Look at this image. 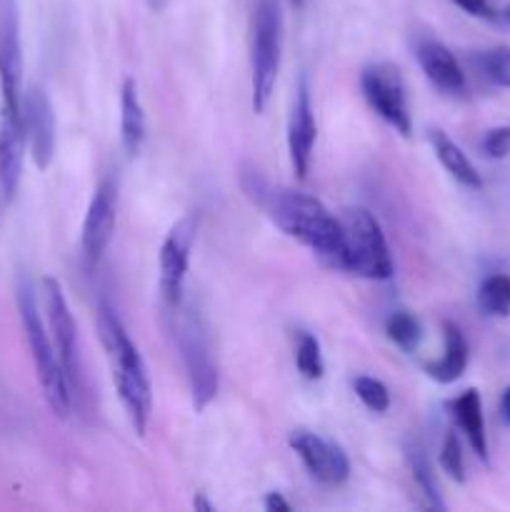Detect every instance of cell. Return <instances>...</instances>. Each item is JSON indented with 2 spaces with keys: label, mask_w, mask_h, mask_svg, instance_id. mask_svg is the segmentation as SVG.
Instances as JSON below:
<instances>
[{
  "label": "cell",
  "mask_w": 510,
  "mask_h": 512,
  "mask_svg": "<svg viewBox=\"0 0 510 512\" xmlns=\"http://www.w3.org/2000/svg\"><path fill=\"white\" fill-rule=\"evenodd\" d=\"M480 68L500 88H510V48H493L480 55Z\"/></svg>",
  "instance_id": "484cf974"
},
{
  "label": "cell",
  "mask_w": 510,
  "mask_h": 512,
  "mask_svg": "<svg viewBox=\"0 0 510 512\" xmlns=\"http://www.w3.org/2000/svg\"><path fill=\"white\" fill-rule=\"evenodd\" d=\"M23 108L0 105V198L10 203L18 193L25 155Z\"/></svg>",
  "instance_id": "4fadbf2b"
},
{
  "label": "cell",
  "mask_w": 510,
  "mask_h": 512,
  "mask_svg": "<svg viewBox=\"0 0 510 512\" xmlns=\"http://www.w3.org/2000/svg\"><path fill=\"white\" fill-rule=\"evenodd\" d=\"M170 310L175 313V338H178L180 355L188 370L193 405L198 413H203L218 395V365L213 360L208 328L198 310L183 308V300Z\"/></svg>",
  "instance_id": "277c9868"
},
{
  "label": "cell",
  "mask_w": 510,
  "mask_h": 512,
  "mask_svg": "<svg viewBox=\"0 0 510 512\" xmlns=\"http://www.w3.org/2000/svg\"><path fill=\"white\" fill-rule=\"evenodd\" d=\"M43 295H45V310H48V333L53 338L58 358L63 363L65 378H68L70 393L80 390L83 383V368H80L78 355V325H75L73 313L68 308L63 288L53 275L43 278Z\"/></svg>",
  "instance_id": "ba28073f"
},
{
  "label": "cell",
  "mask_w": 510,
  "mask_h": 512,
  "mask_svg": "<svg viewBox=\"0 0 510 512\" xmlns=\"http://www.w3.org/2000/svg\"><path fill=\"white\" fill-rule=\"evenodd\" d=\"M193 508H195V510H203V512H213V510H215V505H213V503H208V500H205V495L200 493V495H195Z\"/></svg>",
  "instance_id": "1f68e13d"
},
{
  "label": "cell",
  "mask_w": 510,
  "mask_h": 512,
  "mask_svg": "<svg viewBox=\"0 0 510 512\" xmlns=\"http://www.w3.org/2000/svg\"><path fill=\"white\" fill-rule=\"evenodd\" d=\"M295 365H298V373L305 380H320L325 373L323 353H320V343L315 335L300 333L298 345H295Z\"/></svg>",
  "instance_id": "cb8c5ba5"
},
{
  "label": "cell",
  "mask_w": 510,
  "mask_h": 512,
  "mask_svg": "<svg viewBox=\"0 0 510 512\" xmlns=\"http://www.w3.org/2000/svg\"><path fill=\"white\" fill-rule=\"evenodd\" d=\"M453 3L458 5L460 10H465L468 15H473V18H495V10L488 0H453Z\"/></svg>",
  "instance_id": "f1b7e54d"
},
{
  "label": "cell",
  "mask_w": 510,
  "mask_h": 512,
  "mask_svg": "<svg viewBox=\"0 0 510 512\" xmlns=\"http://www.w3.org/2000/svg\"><path fill=\"white\" fill-rule=\"evenodd\" d=\"M415 55H418V63L420 68H423L425 78H428L440 93L463 95L465 90H468L463 68H460V63L455 60V55L450 53V48H445L440 40H420Z\"/></svg>",
  "instance_id": "2e32d148"
},
{
  "label": "cell",
  "mask_w": 510,
  "mask_h": 512,
  "mask_svg": "<svg viewBox=\"0 0 510 512\" xmlns=\"http://www.w3.org/2000/svg\"><path fill=\"white\" fill-rule=\"evenodd\" d=\"M500 415H503L505 423H510V388H505L503 398H500Z\"/></svg>",
  "instance_id": "4dcf8cb0"
},
{
  "label": "cell",
  "mask_w": 510,
  "mask_h": 512,
  "mask_svg": "<svg viewBox=\"0 0 510 512\" xmlns=\"http://www.w3.org/2000/svg\"><path fill=\"white\" fill-rule=\"evenodd\" d=\"M410 470H413L415 490H418L420 498H423L420 505H423L425 510H445V503L440 500L438 493V485H435L433 470H430L428 458H425L420 450H413V453H410Z\"/></svg>",
  "instance_id": "7402d4cb"
},
{
  "label": "cell",
  "mask_w": 510,
  "mask_h": 512,
  "mask_svg": "<svg viewBox=\"0 0 510 512\" xmlns=\"http://www.w3.org/2000/svg\"><path fill=\"white\" fill-rule=\"evenodd\" d=\"M265 510L268 512H290V503L280 493H268V498H265Z\"/></svg>",
  "instance_id": "f546056e"
},
{
  "label": "cell",
  "mask_w": 510,
  "mask_h": 512,
  "mask_svg": "<svg viewBox=\"0 0 510 512\" xmlns=\"http://www.w3.org/2000/svg\"><path fill=\"white\" fill-rule=\"evenodd\" d=\"M120 140L130 158H135L145 143V110L135 78H125L120 90Z\"/></svg>",
  "instance_id": "ac0fdd59"
},
{
  "label": "cell",
  "mask_w": 510,
  "mask_h": 512,
  "mask_svg": "<svg viewBox=\"0 0 510 512\" xmlns=\"http://www.w3.org/2000/svg\"><path fill=\"white\" fill-rule=\"evenodd\" d=\"M440 468H443L455 483H465L463 448H460V440L455 433L445 435L443 445H440Z\"/></svg>",
  "instance_id": "4316f807"
},
{
  "label": "cell",
  "mask_w": 510,
  "mask_h": 512,
  "mask_svg": "<svg viewBox=\"0 0 510 512\" xmlns=\"http://www.w3.org/2000/svg\"><path fill=\"white\" fill-rule=\"evenodd\" d=\"M145 3H148L150 10H155V13H160V10H163L165 5H168V0H145Z\"/></svg>",
  "instance_id": "d6a6232c"
},
{
  "label": "cell",
  "mask_w": 510,
  "mask_h": 512,
  "mask_svg": "<svg viewBox=\"0 0 510 512\" xmlns=\"http://www.w3.org/2000/svg\"><path fill=\"white\" fill-rule=\"evenodd\" d=\"M500 18H503L505 23H510V5H505V8H503V13H500Z\"/></svg>",
  "instance_id": "836d02e7"
},
{
  "label": "cell",
  "mask_w": 510,
  "mask_h": 512,
  "mask_svg": "<svg viewBox=\"0 0 510 512\" xmlns=\"http://www.w3.org/2000/svg\"><path fill=\"white\" fill-rule=\"evenodd\" d=\"M360 90L378 118H383L395 133L410 138L413 118H410L408 95L400 70L390 63H375L360 73Z\"/></svg>",
  "instance_id": "52a82bcc"
},
{
  "label": "cell",
  "mask_w": 510,
  "mask_h": 512,
  "mask_svg": "<svg viewBox=\"0 0 510 512\" xmlns=\"http://www.w3.org/2000/svg\"><path fill=\"white\" fill-rule=\"evenodd\" d=\"M478 308L490 318H508L510 315V278L503 273L488 275L480 283Z\"/></svg>",
  "instance_id": "44dd1931"
},
{
  "label": "cell",
  "mask_w": 510,
  "mask_h": 512,
  "mask_svg": "<svg viewBox=\"0 0 510 512\" xmlns=\"http://www.w3.org/2000/svg\"><path fill=\"white\" fill-rule=\"evenodd\" d=\"M385 333H388V338L393 340L400 350H405V353H413L420 345V340H423L420 320L415 318V315L405 313V310H398V313L390 315L388 323H385Z\"/></svg>",
  "instance_id": "603a6c76"
},
{
  "label": "cell",
  "mask_w": 510,
  "mask_h": 512,
  "mask_svg": "<svg viewBox=\"0 0 510 512\" xmlns=\"http://www.w3.org/2000/svg\"><path fill=\"white\" fill-rule=\"evenodd\" d=\"M18 310L45 400H48L50 410L58 418H68L70 408H73V393H70L68 378H65L63 363H60L53 338H50L48 328H45L43 318L38 313V300H35L33 283L25 275L18 280Z\"/></svg>",
  "instance_id": "3957f363"
},
{
  "label": "cell",
  "mask_w": 510,
  "mask_h": 512,
  "mask_svg": "<svg viewBox=\"0 0 510 512\" xmlns=\"http://www.w3.org/2000/svg\"><path fill=\"white\" fill-rule=\"evenodd\" d=\"M315 115H313V103H310V90L308 85H298V93H295L293 110H290L288 120V155L290 165H293L295 175L300 180L308 178L310 160H313V148H315Z\"/></svg>",
  "instance_id": "9a60e30c"
},
{
  "label": "cell",
  "mask_w": 510,
  "mask_h": 512,
  "mask_svg": "<svg viewBox=\"0 0 510 512\" xmlns=\"http://www.w3.org/2000/svg\"><path fill=\"white\" fill-rule=\"evenodd\" d=\"M483 153L495 160L505 158L510 153V125H500V128H493L485 133Z\"/></svg>",
  "instance_id": "83f0119b"
},
{
  "label": "cell",
  "mask_w": 510,
  "mask_h": 512,
  "mask_svg": "<svg viewBox=\"0 0 510 512\" xmlns=\"http://www.w3.org/2000/svg\"><path fill=\"white\" fill-rule=\"evenodd\" d=\"M283 50V15L278 0H258L253 15V110L263 113L273 98Z\"/></svg>",
  "instance_id": "8992f818"
},
{
  "label": "cell",
  "mask_w": 510,
  "mask_h": 512,
  "mask_svg": "<svg viewBox=\"0 0 510 512\" xmlns=\"http://www.w3.org/2000/svg\"><path fill=\"white\" fill-rule=\"evenodd\" d=\"M345 270L365 280H390L395 273L388 240L378 218L365 208H348L343 215Z\"/></svg>",
  "instance_id": "5b68a950"
},
{
  "label": "cell",
  "mask_w": 510,
  "mask_h": 512,
  "mask_svg": "<svg viewBox=\"0 0 510 512\" xmlns=\"http://www.w3.org/2000/svg\"><path fill=\"white\" fill-rule=\"evenodd\" d=\"M98 333L103 340L105 355H108L115 390L128 413L130 425L135 433L145 435L150 425V413H153V388H150V375L143 355L130 340L128 330L120 323L115 310L105 303H100L98 308Z\"/></svg>",
  "instance_id": "7a4b0ae2"
},
{
  "label": "cell",
  "mask_w": 510,
  "mask_h": 512,
  "mask_svg": "<svg viewBox=\"0 0 510 512\" xmlns=\"http://www.w3.org/2000/svg\"><path fill=\"white\" fill-rule=\"evenodd\" d=\"M353 390L360 398V403L365 405L373 413H388L390 408V393L385 388V383H380L378 378H370V375H360L353 380Z\"/></svg>",
  "instance_id": "d4e9b609"
},
{
  "label": "cell",
  "mask_w": 510,
  "mask_h": 512,
  "mask_svg": "<svg viewBox=\"0 0 510 512\" xmlns=\"http://www.w3.org/2000/svg\"><path fill=\"white\" fill-rule=\"evenodd\" d=\"M443 338V358L425 365V373H428L435 383L450 385L455 383V380L463 378L465 368H468V343H465L463 330L455 323H443Z\"/></svg>",
  "instance_id": "d6986e66"
},
{
  "label": "cell",
  "mask_w": 510,
  "mask_h": 512,
  "mask_svg": "<svg viewBox=\"0 0 510 512\" xmlns=\"http://www.w3.org/2000/svg\"><path fill=\"white\" fill-rule=\"evenodd\" d=\"M290 3H293V5H295V8H298V10H300V8H303V5H305V0H290Z\"/></svg>",
  "instance_id": "e575fe53"
},
{
  "label": "cell",
  "mask_w": 510,
  "mask_h": 512,
  "mask_svg": "<svg viewBox=\"0 0 510 512\" xmlns=\"http://www.w3.org/2000/svg\"><path fill=\"white\" fill-rule=\"evenodd\" d=\"M250 178H253V185L245 183L248 195L285 235L303 243L328 268L345 270L348 248H345L343 223L335 220L318 198L300 193V190L270 188L258 173H253Z\"/></svg>",
  "instance_id": "6da1fadb"
},
{
  "label": "cell",
  "mask_w": 510,
  "mask_h": 512,
  "mask_svg": "<svg viewBox=\"0 0 510 512\" xmlns=\"http://www.w3.org/2000/svg\"><path fill=\"white\" fill-rule=\"evenodd\" d=\"M453 418L458 423L460 433L470 443L473 453L480 460L488 463V435H485V418H483V403H480V393L475 388L463 390L458 398L450 403Z\"/></svg>",
  "instance_id": "e0dca14e"
},
{
  "label": "cell",
  "mask_w": 510,
  "mask_h": 512,
  "mask_svg": "<svg viewBox=\"0 0 510 512\" xmlns=\"http://www.w3.org/2000/svg\"><path fill=\"white\" fill-rule=\"evenodd\" d=\"M115 183L113 180H103L95 188L93 198H90L88 213L83 220V255L88 263H98L103 258L105 248L110 245L115 233Z\"/></svg>",
  "instance_id": "5bb4252c"
},
{
  "label": "cell",
  "mask_w": 510,
  "mask_h": 512,
  "mask_svg": "<svg viewBox=\"0 0 510 512\" xmlns=\"http://www.w3.org/2000/svg\"><path fill=\"white\" fill-rule=\"evenodd\" d=\"M23 123L35 168L48 170L55 158V113L48 93L40 85L23 93Z\"/></svg>",
  "instance_id": "7c38bea8"
},
{
  "label": "cell",
  "mask_w": 510,
  "mask_h": 512,
  "mask_svg": "<svg viewBox=\"0 0 510 512\" xmlns=\"http://www.w3.org/2000/svg\"><path fill=\"white\" fill-rule=\"evenodd\" d=\"M290 448L298 455L310 475L323 485H343L350 475V460L340 445L330 443L323 435L310 430H295L290 435Z\"/></svg>",
  "instance_id": "8fae6325"
},
{
  "label": "cell",
  "mask_w": 510,
  "mask_h": 512,
  "mask_svg": "<svg viewBox=\"0 0 510 512\" xmlns=\"http://www.w3.org/2000/svg\"><path fill=\"white\" fill-rule=\"evenodd\" d=\"M0 105L23 108V50L15 0H0Z\"/></svg>",
  "instance_id": "30bf717a"
},
{
  "label": "cell",
  "mask_w": 510,
  "mask_h": 512,
  "mask_svg": "<svg viewBox=\"0 0 510 512\" xmlns=\"http://www.w3.org/2000/svg\"><path fill=\"white\" fill-rule=\"evenodd\" d=\"M198 235V215H183L165 235L160 245V295L165 305L173 308L183 300L185 275H188L190 253Z\"/></svg>",
  "instance_id": "9c48e42d"
},
{
  "label": "cell",
  "mask_w": 510,
  "mask_h": 512,
  "mask_svg": "<svg viewBox=\"0 0 510 512\" xmlns=\"http://www.w3.org/2000/svg\"><path fill=\"white\" fill-rule=\"evenodd\" d=\"M428 140L430 145H433L435 158L440 160V165H443L460 185H465V188L470 190L483 188V178H480L478 168L470 163V158L460 150V145H455L453 140L448 138V133H443L440 128H433L428 133Z\"/></svg>",
  "instance_id": "ffe728a7"
}]
</instances>
